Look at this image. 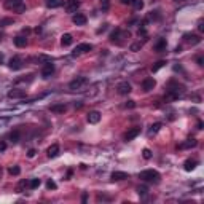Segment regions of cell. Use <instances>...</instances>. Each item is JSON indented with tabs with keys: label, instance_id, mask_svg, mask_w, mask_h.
<instances>
[{
	"label": "cell",
	"instance_id": "cb8c5ba5",
	"mask_svg": "<svg viewBox=\"0 0 204 204\" xmlns=\"http://www.w3.org/2000/svg\"><path fill=\"white\" fill-rule=\"evenodd\" d=\"M72 42H74V37H72L70 34H64L62 37H61V43H62V46L72 45Z\"/></svg>",
	"mask_w": 204,
	"mask_h": 204
},
{
	"label": "cell",
	"instance_id": "52a82bcc",
	"mask_svg": "<svg viewBox=\"0 0 204 204\" xmlns=\"http://www.w3.org/2000/svg\"><path fill=\"white\" fill-rule=\"evenodd\" d=\"M54 74V64L48 61V62H45V65L42 67V76L43 78H50L51 75Z\"/></svg>",
	"mask_w": 204,
	"mask_h": 204
},
{
	"label": "cell",
	"instance_id": "44dd1931",
	"mask_svg": "<svg viewBox=\"0 0 204 204\" xmlns=\"http://www.w3.org/2000/svg\"><path fill=\"white\" fill-rule=\"evenodd\" d=\"M166 46H167L166 38H159L158 42L155 43V51L156 53H163V51H166Z\"/></svg>",
	"mask_w": 204,
	"mask_h": 204
},
{
	"label": "cell",
	"instance_id": "2e32d148",
	"mask_svg": "<svg viewBox=\"0 0 204 204\" xmlns=\"http://www.w3.org/2000/svg\"><path fill=\"white\" fill-rule=\"evenodd\" d=\"M140 134V127H132V129H129L127 132L125 134V140H132L134 137H137Z\"/></svg>",
	"mask_w": 204,
	"mask_h": 204
},
{
	"label": "cell",
	"instance_id": "5bb4252c",
	"mask_svg": "<svg viewBox=\"0 0 204 204\" xmlns=\"http://www.w3.org/2000/svg\"><path fill=\"white\" fill-rule=\"evenodd\" d=\"M78 6H80V0H67V3H65V10H67L69 13L76 11Z\"/></svg>",
	"mask_w": 204,
	"mask_h": 204
},
{
	"label": "cell",
	"instance_id": "484cf974",
	"mask_svg": "<svg viewBox=\"0 0 204 204\" xmlns=\"http://www.w3.org/2000/svg\"><path fill=\"white\" fill-rule=\"evenodd\" d=\"M40 185H42V180H40V178H32V180L29 182V188H30V190H35V188H38Z\"/></svg>",
	"mask_w": 204,
	"mask_h": 204
},
{
	"label": "cell",
	"instance_id": "4fadbf2b",
	"mask_svg": "<svg viewBox=\"0 0 204 204\" xmlns=\"http://www.w3.org/2000/svg\"><path fill=\"white\" fill-rule=\"evenodd\" d=\"M183 40L188 42V43H191V45H198V43H201V37H199V35H195V34H185Z\"/></svg>",
	"mask_w": 204,
	"mask_h": 204
},
{
	"label": "cell",
	"instance_id": "83f0119b",
	"mask_svg": "<svg viewBox=\"0 0 204 204\" xmlns=\"http://www.w3.org/2000/svg\"><path fill=\"white\" fill-rule=\"evenodd\" d=\"M14 21L11 18H3V19H0V27H5V25H11Z\"/></svg>",
	"mask_w": 204,
	"mask_h": 204
},
{
	"label": "cell",
	"instance_id": "bcb514c9",
	"mask_svg": "<svg viewBox=\"0 0 204 204\" xmlns=\"http://www.w3.org/2000/svg\"><path fill=\"white\" fill-rule=\"evenodd\" d=\"M198 129H203V121H201V120L198 121Z\"/></svg>",
	"mask_w": 204,
	"mask_h": 204
},
{
	"label": "cell",
	"instance_id": "74e56055",
	"mask_svg": "<svg viewBox=\"0 0 204 204\" xmlns=\"http://www.w3.org/2000/svg\"><path fill=\"white\" fill-rule=\"evenodd\" d=\"M34 80V75H27V78H18L16 83H21V81H32Z\"/></svg>",
	"mask_w": 204,
	"mask_h": 204
},
{
	"label": "cell",
	"instance_id": "e575fe53",
	"mask_svg": "<svg viewBox=\"0 0 204 204\" xmlns=\"http://www.w3.org/2000/svg\"><path fill=\"white\" fill-rule=\"evenodd\" d=\"M140 48H142V43H140V42H136V43H132V45L129 46L131 51H139Z\"/></svg>",
	"mask_w": 204,
	"mask_h": 204
},
{
	"label": "cell",
	"instance_id": "ffe728a7",
	"mask_svg": "<svg viewBox=\"0 0 204 204\" xmlns=\"http://www.w3.org/2000/svg\"><path fill=\"white\" fill-rule=\"evenodd\" d=\"M50 110L53 112V113H64L65 110H67V105L65 104H54L50 107Z\"/></svg>",
	"mask_w": 204,
	"mask_h": 204
},
{
	"label": "cell",
	"instance_id": "d590c367",
	"mask_svg": "<svg viewBox=\"0 0 204 204\" xmlns=\"http://www.w3.org/2000/svg\"><path fill=\"white\" fill-rule=\"evenodd\" d=\"M142 156H144L145 159H150L152 158V152L148 150V148H144V150H142Z\"/></svg>",
	"mask_w": 204,
	"mask_h": 204
},
{
	"label": "cell",
	"instance_id": "c3c4849f",
	"mask_svg": "<svg viewBox=\"0 0 204 204\" xmlns=\"http://www.w3.org/2000/svg\"><path fill=\"white\" fill-rule=\"evenodd\" d=\"M2 61H3V56H2V54H0V64H2Z\"/></svg>",
	"mask_w": 204,
	"mask_h": 204
},
{
	"label": "cell",
	"instance_id": "b9f144b4",
	"mask_svg": "<svg viewBox=\"0 0 204 204\" xmlns=\"http://www.w3.org/2000/svg\"><path fill=\"white\" fill-rule=\"evenodd\" d=\"M35 153H37V152H35L34 148H30V150L27 152V156H29V158H34V156H35Z\"/></svg>",
	"mask_w": 204,
	"mask_h": 204
},
{
	"label": "cell",
	"instance_id": "7a4b0ae2",
	"mask_svg": "<svg viewBox=\"0 0 204 204\" xmlns=\"http://www.w3.org/2000/svg\"><path fill=\"white\" fill-rule=\"evenodd\" d=\"M139 178L144 182H153V183H158L161 176H159L158 171H153V169H147V171H142L139 174Z\"/></svg>",
	"mask_w": 204,
	"mask_h": 204
},
{
	"label": "cell",
	"instance_id": "4316f807",
	"mask_svg": "<svg viewBox=\"0 0 204 204\" xmlns=\"http://www.w3.org/2000/svg\"><path fill=\"white\" fill-rule=\"evenodd\" d=\"M8 172H10V176H19V174H21V167L19 166H11L8 169Z\"/></svg>",
	"mask_w": 204,
	"mask_h": 204
},
{
	"label": "cell",
	"instance_id": "7dc6e473",
	"mask_svg": "<svg viewBox=\"0 0 204 204\" xmlns=\"http://www.w3.org/2000/svg\"><path fill=\"white\" fill-rule=\"evenodd\" d=\"M203 62H204L203 57H198V64H199V65H203Z\"/></svg>",
	"mask_w": 204,
	"mask_h": 204
},
{
	"label": "cell",
	"instance_id": "30bf717a",
	"mask_svg": "<svg viewBox=\"0 0 204 204\" xmlns=\"http://www.w3.org/2000/svg\"><path fill=\"white\" fill-rule=\"evenodd\" d=\"M86 120H88V123H91V125H96V123L101 121V113L97 110H93V112H89V113H88Z\"/></svg>",
	"mask_w": 204,
	"mask_h": 204
},
{
	"label": "cell",
	"instance_id": "60d3db41",
	"mask_svg": "<svg viewBox=\"0 0 204 204\" xmlns=\"http://www.w3.org/2000/svg\"><path fill=\"white\" fill-rule=\"evenodd\" d=\"M6 150V142L0 140V152H5Z\"/></svg>",
	"mask_w": 204,
	"mask_h": 204
},
{
	"label": "cell",
	"instance_id": "d6a6232c",
	"mask_svg": "<svg viewBox=\"0 0 204 204\" xmlns=\"http://www.w3.org/2000/svg\"><path fill=\"white\" fill-rule=\"evenodd\" d=\"M137 193H139L140 196H145L148 193V188L145 187V185H140V187H137Z\"/></svg>",
	"mask_w": 204,
	"mask_h": 204
},
{
	"label": "cell",
	"instance_id": "836d02e7",
	"mask_svg": "<svg viewBox=\"0 0 204 204\" xmlns=\"http://www.w3.org/2000/svg\"><path fill=\"white\" fill-rule=\"evenodd\" d=\"M10 139H11V142H13V144H16V142L19 140V132H18V131H14V132H11V134H10Z\"/></svg>",
	"mask_w": 204,
	"mask_h": 204
},
{
	"label": "cell",
	"instance_id": "f6af8a7d",
	"mask_svg": "<svg viewBox=\"0 0 204 204\" xmlns=\"http://www.w3.org/2000/svg\"><path fill=\"white\" fill-rule=\"evenodd\" d=\"M81 201H83V203H86V201H88V195H83V198H81Z\"/></svg>",
	"mask_w": 204,
	"mask_h": 204
},
{
	"label": "cell",
	"instance_id": "8d00e7d4",
	"mask_svg": "<svg viewBox=\"0 0 204 204\" xmlns=\"http://www.w3.org/2000/svg\"><path fill=\"white\" fill-rule=\"evenodd\" d=\"M56 187H57V185L54 183V182L51 180V178H50L48 182H46V188H48V190H56Z\"/></svg>",
	"mask_w": 204,
	"mask_h": 204
},
{
	"label": "cell",
	"instance_id": "9a60e30c",
	"mask_svg": "<svg viewBox=\"0 0 204 204\" xmlns=\"http://www.w3.org/2000/svg\"><path fill=\"white\" fill-rule=\"evenodd\" d=\"M196 145H198V140L190 137V139H187L183 144L178 145V148H180V150H185V148H193V147H196Z\"/></svg>",
	"mask_w": 204,
	"mask_h": 204
},
{
	"label": "cell",
	"instance_id": "7c38bea8",
	"mask_svg": "<svg viewBox=\"0 0 204 204\" xmlns=\"http://www.w3.org/2000/svg\"><path fill=\"white\" fill-rule=\"evenodd\" d=\"M116 89H118V93L121 94V96H126V94H129L131 91H132V89H131V85H129L127 81H121V83L118 85V88H116Z\"/></svg>",
	"mask_w": 204,
	"mask_h": 204
},
{
	"label": "cell",
	"instance_id": "ba28073f",
	"mask_svg": "<svg viewBox=\"0 0 204 204\" xmlns=\"http://www.w3.org/2000/svg\"><path fill=\"white\" fill-rule=\"evenodd\" d=\"M8 65H10V69H11V70H19V69H23V59H21V57H18V56H14V57L10 59Z\"/></svg>",
	"mask_w": 204,
	"mask_h": 204
},
{
	"label": "cell",
	"instance_id": "f35d334b",
	"mask_svg": "<svg viewBox=\"0 0 204 204\" xmlns=\"http://www.w3.org/2000/svg\"><path fill=\"white\" fill-rule=\"evenodd\" d=\"M159 11H152L150 14H148V19H159Z\"/></svg>",
	"mask_w": 204,
	"mask_h": 204
},
{
	"label": "cell",
	"instance_id": "277c9868",
	"mask_svg": "<svg viewBox=\"0 0 204 204\" xmlns=\"http://www.w3.org/2000/svg\"><path fill=\"white\" fill-rule=\"evenodd\" d=\"M5 8L11 10L14 13H24L25 11L24 0H5Z\"/></svg>",
	"mask_w": 204,
	"mask_h": 204
},
{
	"label": "cell",
	"instance_id": "f1b7e54d",
	"mask_svg": "<svg viewBox=\"0 0 204 204\" xmlns=\"http://www.w3.org/2000/svg\"><path fill=\"white\" fill-rule=\"evenodd\" d=\"M161 126H163L161 123H155V125H152L150 126V134H156L159 129H161Z\"/></svg>",
	"mask_w": 204,
	"mask_h": 204
},
{
	"label": "cell",
	"instance_id": "681fc988",
	"mask_svg": "<svg viewBox=\"0 0 204 204\" xmlns=\"http://www.w3.org/2000/svg\"><path fill=\"white\" fill-rule=\"evenodd\" d=\"M174 2H185V0H174Z\"/></svg>",
	"mask_w": 204,
	"mask_h": 204
},
{
	"label": "cell",
	"instance_id": "5b68a950",
	"mask_svg": "<svg viewBox=\"0 0 204 204\" xmlns=\"http://www.w3.org/2000/svg\"><path fill=\"white\" fill-rule=\"evenodd\" d=\"M86 85H88V78H86V76H76L75 80H72V81L69 83V88L72 91H78Z\"/></svg>",
	"mask_w": 204,
	"mask_h": 204
},
{
	"label": "cell",
	"instance_id": "ee69618b",
	"mask_svg": "<svg viewBox=\"0 0 204 204\" xmlns=\"http://www.w3.org/2000/svg\"><path fill=\"white\" fill-rule=\"evenodd\" d=\"M198 29H199V30H204V23H203V21H199V23H198Z\"/></svg>",
	"mask_w": 204,
	"mask_h": 204
},
{
	"label": "cell",
	"instance_id": "4dcf8cb0",
	"mask_svg": "<svg viewBox=\"0 0 204 204\" xmlns=\"http://www.w3.org/2000/svg\"><path fill=\"white\" fill-rule=\"evenodd\" d=\"M27 187H29V182H27V180H21L19 185H18V188H16V191L21 193V191L24 190V188H27Z\"/></svg>",
	"mask_w": 204,
	"mask_h": 204
},
{
	"label": "cell",
	"instance_id": "603a6c76",
	"mask_svg": "<svg viewBox=\"0 0 204 204\" xmlns=\"http://www.w3.org/2000/svg\"><path fill=\"white\" fill-rule=\"evenodd\" d=\"M13 42H14V45H16L18 48H24V46L27 45V38L23 37V35H18V37H14Z\"/></svg>",
	"mask_w": 204,
	"mask_h": 204
},
{
	"label": "cell",
	"instance_id": "d4e9b609",
	"mask_svg": "<svg viewBox=\"0 0 204 204\" xmlns=\"http://www.w3.org/2000/svg\"><path fill=\"white\" fill-rule=\"evenodd\" d=\"M62 3H64L62 0H46V6H50V8H57Z\"/></svg>",
	"mask_w": 204,
	"mask_h": 204
},
{
	"label": "cell",
	"instance_id": "ab89813d",
	"mask_svg": "<svg viewBox=\"0 0 204 204\" xmlns=\"http://www.w3.org/2000/svg\"><path fill=\"white\" fill-rule=\"evenodd\" d=\"M125 107L126 108H134V107H136V102H134V101H127L125 104Z\"/></svg>",
	"mask_w": 204,
	"mask_h": 204
},
{
	"label": "cell",
	"instance_id": "7402d4cb",
	"mask_svg": "<svg viewBox=\"0 0 204 204\" xmlns=\"http://www.w3.org/2000/svg\"><path fill=\"white\" fill-rule=\"evenodd\" d=\"M196 166H198V161H196V159H187V161L183 163V169L187 171V172H191Z\"/></svg>",
	"mask_w": 204,
	"mask_h": 204
},
{
	"label": "cell",
	"instance_id": "8992f818",
	"mask_svg": "<svg viewBox=\"0 0 204 204\" xmlns=\"http://www.w3.org/2000/svg\"><path fill=\"white\" fill-rule=\"evenodd\" d=\"M91 50H93V45H89V43H80V45H76V48L74 50L72 56H80V54L88 53V51H91Z\"/></svg>",
	"mask_w": 204,
	"mask_h": 204
},
{
	"label": "cell",
	"instance_id": "7bdbcfd3",
	"mask_svg": "<svg viewBox=\"0 0 204 204\" xmlns=\"http://www.w3.org/2000/svg\"><path fill=\"white\" fill-rule=\"evenodd\" d=\"M120 2H121L123 5H132V2H134V0H120Z\"/></svg>",
	"mask_w": 204,
	"mask_h": 204
},
{
	"label": "cell",
	"instance_id": "6da1fadb",
	"mask_svg": "<svg viewBox=\"0 0 204 204\" xmlns=\"http://www.w3.org/2000/svg\"><path fill=\"white\" fill-rule=\"evenodd\" d=\"M185 93V86L178 85L176 81H171L169 86H167V94H166V101H174L177 97H180L182 94Z\"/></svg>",
	"mask_w": 204,
	"mask_h": 204
},
{
	"label": "cell",
	"instance_id": "e0dca14e",
	"mask_svg": "<svg viewBox=\"0 0 204 204\" xmlns=\"http://www.w3.org/2000/svg\"><path fill=\"white\" fill-rule=\"evenodd\" d=\"M110 178L113 182H120V180H125V178H129V176L126 172H121V171H115V172H112Z\"/></svg>",
	"mask_w": 204,
	"mask_h": 204
},
{
	"label": "cell",
	"instance_id": "9c48e42d",
	"mask_svg": "<svg viewBox=\"0 0 204 204\" xmlns=\"http://www.w3.org/2000/svg\"><path fill=\"white\" fill-rule=\"evenodd\" d=\"M156 86V81L155 78H145L144 81H142V89L145 91V93H148V91H152L153 88Z\"/></svg>",
	"mask_w": 204,
	"mask_h": 204
},
{
	"label": "cell",
	"instance_id": "ac0fdd59",
	"mask_svg": "<svg viewBox=\"0 0 204 204\" xmlns=\"http://www.w3.org/2000/svg\"><path fill=\"white\" fill-rule=\"evenodd\" d=\"M25 96V91L24 89H11L8 93V97L10 99H21V97Z\"/></svg>",
	"mask_w": 204,
	"mask_h": 204
},
{
	"label": "cell",
	"instance_id": "3957f363",
	"mask_svg": "<svg viewBox=\"0 0 204 204\" xmlns=\"http://www.w3.org/2000/svg\"><path fill=\"white\" fill-rule=\"evenodd\" d=\"M131 37V32L129 30H123V29H115L113 32H112L110 35V40L113 43H118V45H121L125 40H127Z\"/></svg>",
	"mask_w": 204,
	"mask_h": 204
},
{
	"label": "cell",
	"instance_id": "d6986e66",
	"mask_svg": "<svg viewBox=\"0 0 204 204\" xmlns=\"http://www.w3.org/2000/svg\"><path fill=\"white\" fill-rule=\"evenodd\" d=\"M46 155H48L50 158H56V156L59 155V145H57V144H53L51 147H48V150H46Z\"/></svg>",
	"mask_w": 204,
	"mask_h": 204
},
{
	"label": "cell",
	"instance_id": "f546056e",
	"mask_svg": "<svg viewBox=\"0 0 204 204\" xmlns=\"http://www.w3.org/2000/svg\"><path fill=\"white\" fill-rule=\"evenodd\" d=\"M164 65H166V61H158V62H156V64L152 67V72L159 70V69H161V67H164Z\"/></svg>",
	"mask_w": 204,
	"mask_h": 204
},
{
	"label": "cell",
	"instance_id": "1f68e13d",
	"mask_svg": "<svg viewBox=\"0 0 204 204\" xmlns=\"http://www.w3.org/2000/svg\"><path fill=\"white\" fill-rule=\"evenodd\" d=\"M132 5H134V10H137V11H140V10L144 8V2H142V0H134Z\"/></svg>",
	"mask_w": 204,
	"mask_h": 204
},
{
	"label": "cell",
	"instance_id": "f907efd6",
	"mask_svg": "<svg viewBox=\"0 0 204 204\" xmlns=\"http://www.w3.org/2000/svg\"><path fill=\"white\" fill-rule=\"evenodd\" d=\"M0 176H2V167H0Z\"/></svg>",
	"mask_w": 204,
	"mask_h": 204
},
{
	"label": "cell",
	"instance_id": "8fae6325",
	"mask_svg": "<svg viewBox=\"0 0 204 204\" xmlns=\"http://www.w3.org/2000/svg\"><path fill=\"white\" fill-rule=\"evenodd\" d=\"M72 21H74V24H76V25H85L86 24V16L83 13H75L74 16H72Z\"/></svg>",
	"mask_w": 204,
	"mask_h": 204
}]
</instances>
